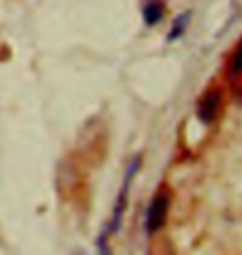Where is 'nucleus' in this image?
<instances>
[{"instance_id": "obj_1", "label": "nucleus", "mask_w": 242, "mask_h": 255, "mask_svg": "<svg viewBox=\"0 0 242 255\" xmlns=\"http://www.w3.org/2000/svg\"><path fill=\"white\" fill-rule=\"evenodd\" d=\"M169 209V196L166 192H159L153 197L151 204L148 209L146 216V229L148 232H156L163 227V224L166 222Z\"/></svg>"}, {"instance_id": "obj_2", "label": "nucleus", "mask_w": 242, "mask_h": 255, "mask_svg": "<svg viewBox=\"0 0 242 255\" xmlns=\"http://www.w3.org/2000/svg\"><path fill=\"white\" fill-rule=\"evenodd\" d=\"M140 167V159H135L131 162L130 169L126 172V179H125V184H123V191L120 192V197H118V202L115 206V216H113V221H111V232H116L118 227H120L121 224V216H123V211H125V206H126V192H128V186H130V182L133 179V176H135L136 169Z\"/></svg>"}, {"instance_id": "obj_3", "label": "nucleus", "mask_w": 242, "mask_h": 255, "mask_svg": "<svg viewBox=\"0 0 242 255\" xmlns=\"http://www.w3.org/2000/svg\"><path fill=\"white\" fill-rule=\"evenodd\" d=\"M218 106H219V93L218 91H213V93H208V96L203 100L199 108V118L204 123H211L216 115H218Z\"/></svg>"}, {"instance_id": "obj_4", "label": "nucleus", "mask_w": 242, "mask_h": 255, "mask_svg": "<svg viewBox=\"0 0 242 255\" xmlns=\"http://www.w3.org/2000/svg\"><path fill=\"white\" fill-rule=\"evenodd\" d=\"M163 17V7L158 2H149L145 7V20L148 25H156Z\"/></svg>"}, {"instance_id": "obj_5", "label": "nucleus", "mask_w": 242, "mask_h": 255, "mask_svg": "<svg viewBox=\"0 0 242 255\" xmlns=\"http://www.w3.org/2000/svg\"><path fill=\"white\" fill-rule=\"evenodd\" d=\"M188 22H189V13H188V12L179 15V17H178L176 20H174V23H173L171 33H169V40H173V38L179 37V35L183 33L184 27H186V25H188Z\"/></svg>"}, {"instance_id": "obj_6", "label": "nucleus", "mask_w": 242, "mask_h": 255, "mask_svg": "<svg viewBox=\"0 0 242 255\" xmlns=\"http://www.w3.org/2000/svg\"><path fill=\"white\" fill-rule=\"evenodd\" d=\"M231 71L233 73H241L242 71V42L238 47V50L233 55V60H231Z\"/></svg>"}, {"instance_id": "obj_7", "label": "nucleus", "mask_w": 242, "mask_h": 255, "mask_svg": "<svg viewBox=\"0 0 242 255\" xmlns=\"http://www.w3.org/2000/svg\"><path fill=\"white\" fill-rule=\"evenodd\" d=\"M241 98H242V95H241Z\"/></svg>"}]
</instances>
